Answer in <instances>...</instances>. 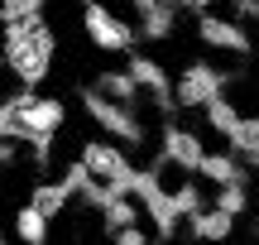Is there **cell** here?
<instances>
[{
	"label": "cell",
	"mask_w": 259,
	"mask_h": 245,
	"mask_svg": "<svg viewBox=\"0 0 259 245\" xmlns=\"http://www.w3.org/2000/svg\"><path fill=\"white\" fill-rule=\"evenodd\" d=\"M15 164H19V144L0 135V169H15Z\"/></svg>",
	"instance_id": "obj_19"
},
{
	"label": "cell",
	"mask_w": 259,
	"mask_h": 245,
	"mask_svg": "<svg viewBox=\"0 0 259 245\" xmlns=\"http://www.w3.org/2000/svg\"><path fill=\"white\" fill-rule=\"evenodd\" d=\"M82 34H87V44L101 48V53H130V48L139 44V29L130 24L125 15H115L106 0L82 5Z\"/></svg>",
	"instance_id": "obj_3"
},
{
	"label": "cell",
	"mask_w": 259,
	"mask_h": 245,
	"mask_svg": "<svg viewBox=\"0 0 259 245\" xmlns=\"http://www.w3.org/2000/svg\"><path fill=\"white\" fill-rule=\"evenodd\" d=\"M173 29H178V5H173V0H158L154 10L139 15V38H149V44L173 38Z\"/></svg>",
	"instance_id": "obj_11"
},
{
	"label": "cell",
	"mask_w": 259,
	"mask_h": 245,
	"mask_svg": "<svg viewBox=\"0 0 259 245\" xmlns=\"http://www.w3.org/2000/svg\"><path fill=\"white\" fill-rule=\"evenodd\" d=\"M183 15H202V10H216V0H173Z\"/></svg>",
	"instance_id": "obj_20"
},
{
	"label": "cell",
	"mask_w": 259,
	"mask_h": 245,
	"mask_svg": "<svg viewBox=\"0 0 259 245\" xmlns=\"http://www.w3.org/2000/svg\"><path fill=\"white\" fill-rule=\"evenodd\" d=\"M0 67H5V53H0Z\"/></svg>",
	"instance_id": "obj_25"
},
{
	"label": "cell",
	"mask_w": 259,
	"mask_h": 245,
	"mask_svg": "<svg viewBox=\"0 0 259 245\" xmlns=\"http://www.w3.org/2000/svg\"><path fill=\"white\" fill-rule=\"evenodd\" d=\"M48 226H53V221H48L44 212L34 207V202L15 207V236H19V240H29V245H44V240H48Z\"/></svg>",
	"instance_id": "obj_14"
},
{
	"label": "cell",
	"mask_w": 259,
	"mask_h": 245,
	"mask_svg": "<svg viewBox=\"0 0 259 245\" xmlns=\"http://www.w3.org/2000/svg\"><path fill=\"white\" fill-rule=\"evenodd\" d=\"M48 0H0V24H10V19H34L44 15Z\"/></svg>",
	"instance_id": "obj_17"
},
{
	"label": "cell",
	"mask_w": 259,
	"mask_h": 245,
	"mask_svg": "<svg viewBox=\"0 0 259 245\" xmlns=\"http://www.w3.org/2000/svg\"><path fill=\"white\" fill-rule=\"evenodd\" d=\"M0 53H5V72L19 87H44L53 72V53H58V34L44 15L34 19H10L0 34Z\"/></svg>",
	"instance_id": "obj_1"
},
{
	"label": "cell",
	"mask_w": 259,
	"mask_h": 245,
	"mask_svg": "<svg viewBox=\"0 0 259 245\" xmlns=\"http://www.w3.org/2000/svg\"><path fill=\"white\" fill-rule=\"evenodd\" d=\"M125 5H130V10H139V15H144V10H154L158 0H125Z\"/></svg>",
	"instance_id": "obj_21"
},
{
	"label": "cell",
	"mask_w": 259,
	"mask_h": 245,
	"mask_svg": "<svg viewBox=\"0 0 259 245\" xmlns=\"http://www.w3.org/2000/svg\"><path fill=\"white\" fill-rule=\"evenodd\" d=\"M77 5H92V0H77Z\"/></svg>",
	"instance_id": "obj_23"
},
{
	"label": "cell",
	"mask_w": 259,
	"mask_h": 245,
	"mask_svg": "<svg viewBox=\"0 0 259 245\" xmlns=\"http://www.w3.org/2000/svg\"><path fill=\"white\" fill-rule=\"evenodd\" d=\"M226 87H231V72H226V67L206 63V58H192V63L173 77V106L178 111H202V106L211 101V96H221Z\"/></svg>",
	"instance_id": "obj_4"
},
{
	"label": "cell",
	"mask_w": 259,
	"mask_h": 245,
	"mask_svg": "<svg viewBox=\"0 0 259 245\" xmlns=\"http://www.w3.org/2000/svg\"><path fill=\"white\" fill-rule=\"evenodd\" d=\"M77 159L87 164V173H92V178H101V183H111V188L130 192V178H135V164H130L125 144H115L111 135H106V140H87Z\"/></svg>",
	"instance_id": "obj_5"
},
{
	"label": "cell",
	"mask_w": 259,
	"mask_h": 245,
	"mask_svg": "<svg viewBox=\"0 0 259 245\" xmlns=\"http://www.w3.org/2000/svg\"><path fill=\"white\" fill-rule=\"evenodd\" d=\"M82 111H87V120H92L101 135H111L115 144H144V140H149L144 115H139L135 106H125V101L101 96L96 87H87V92H82Z\"/></svg>",
	"instance_id": "obj_2"
},
{
	"label": "cell",
	"mask_w": 259,
	"mask_h": 245,
	"mask_svg": "<svg viewBox=\"0 0 259 245\" xmlns=\"http://www.w3.org/2000/svg\"><path fill=\"white\" fill-rule=\"evenodd\" d=\"M29 202H34V207L44 212L48 221H58V217H63L67 207H72V188H67V178H58V183H34Z\"/></svg>",
	"instance_id": "obj_12"
},
{
	"label": "cell",
	"mask_w": 259,
	"mask_h": 245,
	"mask_svg": "<svg viewBox=\"0 0 259 245\" xmlns=\"http://www.w3.org/2000/svg\"><path fill=\"white\" fill-rule=\"evenodd\" d=\"M254 236H259V221H254Z\"/></svg>",
	"instance_id": "obj_26"
},
{
	"label": "cell",
	"mask_w": 259,
	"mask_h": 245,
	"mask_svg": "<svg viewBox=\"0 0 259 245\" xmlns=\"http://www.w3.org/2000/svg\"><path fill=\"white\" fill-rule=\"evenodd\" d=\"M250 169H259V149H254V154H250Z\"/></svg>",
	"instance_id": "obj_22"
},
{
	"label": "cell",
	"mask_w": 259,
	"mask_h": 245,
	"mask_svg": "<svg viewBox=\"0 0 259 245\" xmlns=\"http://www.w3.org/2000/svg\"><path fill=\"white\" fill-rule=\"evenodd\" d=\"M211 207L231 212V217L240 221L245 212L254 207V197H250V183H221V188H216V197H211Z\"/></svg>",
	"instance_id": "obj_15"
},
{
	"label": "cell",
	"mask_w": 259,
	"mask_h": 245,
	"mask_svg": "<svg viewBox=\"0 0 259 245\" xmlns=\"http://www.w3.org/2000/svg\"><path fill=\"white\" fill-rule=\"evenodd\" d=\"M197 38H202L211 53H226V58H250L254 53L250 29H245L240 19H231V15H211V10L197 15Z\"/></svg>",
	"instance_id": "obj_6"
},
{
	"label": "cell",
	"mask_w": 259,
	"mask_h": 245,
	"mask_svg": "<svg viewBox=\"0 0 259 245\" xmlns=\"http://www.w3.org/2000/svg\"><path fill=\"white\" fill-rule=\"evenodd\" d=\"M197 178L211 183V188H221V183H250V164L235 149H206L202 164H197Z\"/></svg>",
	"instance_id": "obj_9"
},
{
	"label": "cell",
	"mask_w": 259,
	"mask_h": 245,
	"mask_svg": "<svg viewBox=\"0 0 259 245\" xmlns=\"http://www.w3.org/2000/svg\"><path fill=\"white\" fill-rule=\"evenodd\" d=\"M202 120H206V130H216L226 140V130L240 120V111H235V101H226V92H221V96H211V101L202 106Z\"/></svg>",
	"instance_id": "obj_16"
},
{
	"label": "cell",
	"mask_w": 259,
	"mask_h": 245,
	"mask_svg": "<svg viewBox=\"0 0 259 245\" xmlns=\"http://www.w3.org/2000/svg\"><path fill=\"white\" fill-rule=\"evenodd\" d=\"M231 231H235V217L221 212V207H211V202L187 217V236H197V240H226Z\"/></svg>",
	"instance_id": "obj_10"
},
{
	"label": "cell",
	"mask_w": 259,
	"mask_h": 245,
	"mask_svg": "<svg viewBox=\"0 0 259 245\" xmlns=\"http://www.w3.org/2000/svg\"><path fill=\"white\" fill-rule=\"evenodd\" d=\"M106 236H111L115 245H149L154 231H149L144 221H130V226H115V231H106Z\"/></svg>",
	"instance_id": "obj_18"
},
{
	"label": "cell",
	"mask_w": 259,
	"mask_h": 245,
	"mask_svg": "<svg viewBox=\"0 0 259 245\" xmlns=\"http://www.w3.org/2000/svg\"><path fill=\"white\" fill-rule=\"evenodd\" d=\"M125 72L135 77V87L149 96V101L158 106V111H173V77H168V67L158 63V58H149V53H135L130 48V63H125Z\"/></svg>",
	"instance_id": "obj_7"
},
{
	"label": "cell",
	"mask_w": 259,
	"mask_h": 245,
	"mask_svg": "<svg viewBox=\"0 0 259 245\" xmlns=\"http://www.w3.org/2000/svg\"><path fill=\"white\" fill-rule=\"evenodd\" d=\"M96 92L111 96V101H125V106L139 101V87H135V77H130L125 67H106V72L96 77Z\"/></svg>",
	"instance_id": "obj_13"
},
{
	"label": "cell",
	"mask_w": 259,
	"mask_h": 245,
	"mask_svg": "<svg viewBox=\"0 0 259 245\" xmlns=\"http://www.w3.org/2000/svg\"><path fill=\"white\" fill-rule=\"evenodd\" d=\"M202 154H206V144H202V135H197V130L173 125V120L163 125V135H158V159H163V164H173L178 173H197Z\"/></svg>",
	"instance_id": "obj_8"
},
{
	"label": "cell",
	"mask_w": 259,
	"mask_h": 245,
	"mask_svg": "<svg viewBox=\"0 0 259 245\" xmlns=\"http://www.w3.org/2000/svg\"><path fill=\"white\" fill-rule=\"evenodd\" d=\"M0 240H5V226H0Z\"/></svg>",
	"instance_id": "obj_24"
}]
</instances>
